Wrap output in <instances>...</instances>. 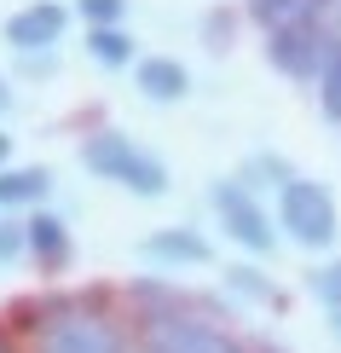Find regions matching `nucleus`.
<instances>
[{
	"instance_id": "f257e3e1",
	"label": "nucleus",
	"mask_w": 341,
	"mask_h": 353,
	"mask_svg": "<svg viewBox=\"0 0 341 353\" xmlns=\"http://www.w3.org/2000/svg\"><path fill=\"white\" fill-rule=\"evenodd\" d=\"M81 163H87V174L116 180V185L139 191V197H162V191H168V168H162L151 151H139L127 134H93L81 145Z\"/></svg>"
},
{
	"instance_id": "f03ea898",
	"label": "nucleus",
	"mask_w": 341,
	"mask_h": 353,
	"mask_svg": "<svg viewBox=\"0 0 341 353\" xmlns=\"http://www.w3.org/2000/svg\"><path fill=\"white\" fill-rule=\"evenodd\" d=\"M278 226L307 249H330L335 243V197L318 180H289L278 191Z\"/></svg>"
},
{
	"instance_id": "7ed1b4c3",
	"label": "nucleus",
	"mask_w": 341,
	"mask_h": 353,
	"mask_svg": "<svg viewBox=\"0 0 341 353\" xmlns=\"http://www.w3.org/2000/svg\"><path fill=\"white\" fill-rule=\"evenodd\" d=\"M145 353H249L237 336H226L209 319H185V313H151L139 330Z\"/></svg>"
},
{
	"instance_id": "20e7f679",
	"label": "nucleus",
	"mask_w": 341,
	"mask_h": 353,
	"mask_svg": "<svg viewBox=\"0 0 341 353\" xmlns=\"http://www.w3.org/2000/svg\"><path fill=\"white\" fill-rule=\"evenodd\" d=\"M341 47L324 29L307 18V23H289V29H272V41H266V58H272L284 76H295V81H324V70H330V58H335Z\"/></svg>"
},
{
	"instance_id": "39448f33",
	"label": "nucleus",
	"mask_w": 341,
	"mask_h": 353,
	"mask_svg": "<svg viewBox=\"0 0 341 353\" xmlns=\"http://www.w3.org/2000/svg\"><path fill=\"white\" fill-rule=\"evenodd\" d=\"M214 209H220L226 232L249 249V255H272L278 232H272V220H266V209H260V203L249 197V191L237 185V180H220V185H214Z\"/></svg>"
},
{
	"instance_id": "423d86ee",
	"label": "nucleus",
	"mask_w": 341,
	"mask_h": 353,
	"mask_svg": "<svg viewBox=\"0 0 341 353\" xmlns=\"http://www.w3.org/2000/svg\"><path fill=\"white\" fill-rule=\"evenodd\" d=\"M41 353H127V336L99 313H70L58 325H47Z\"/></svg>"
},
{
	"instance_id": "0eeeda50",
	"label": "nucleus",
	"mask_w": 341,
	"mask_h": 353,
	"mask_svg": "<svg viewBox=\"0 0 341 353\" xmlns=\"http://www.w3.org/2000/svg\"><path fill=\"white\" fill-rule=\"evenodd\" d=\"M64 6L58 0H35V6H23V12H12L6 18V41L18 52H47L52 41H64Z\"/></svg>"
},
{
	"instance_id": "6e6552de",
	"label": "nucleus",
	"mask_w": 341,
	"mask_h": 353,
	"mask_svg": "<svg viewBox=\"0 0 341 353\" xmlns=\"http://www.w3.org/2000/svg\"><path fill=\"white\" fill-rule=\"evenodd\" d=\"M145 255H151V261H168V267H203L214 249H209V238H203V232L168 226V232H151V238H145Z\"/></svg>"
},
{
	"instance_id": "1a4fd4ad",
	"label": "nucleus",
	"mask_w": 341,
	"mask_h": 353,
	"mask_svg": "<svg viewBox=\"0 0 341 353\" xmlns=\"http://www.w3.org/2000/svg\"><path fill=\"white\" fill-rule=\"evenodd\" d=\"M133 81H139V93H145V99H156V105H168V99H180L185 87H191V76H185L180 58H145Z\"/></svg>"
},
{
	"instance_id": "9d476101",
	"label": "nucleus",
	"mask_w": 341,
	"mask_h": 353,
	"mask_svg": "<svg viewBox=\"0 0 341 353\" xmlns=\"http://www.w3.org/2000/svg\"><path fill=\"white\" fill-rule=\"evenodd\" d=\"M23 238H29V249H35L41 267H64V261H70V232H64L58 214H35Z\"/></svg>"
},
{
	"instance_id": "9b49d317",
	"label": "nucleus",
	"mask_w": 341,
	"mask_h": 353,
	"mask_svg": "<svg viewBox=\"0 0 341 353\" xmlns=\"http://www.w3.org/2000/svg\"><path fill=\"white\" fill-rule=\"evenodd\" d=\"M47 185H52L47 168H12V174H0V209H6V203H41Z\"/></svg>"
},
{
	"instance_id": "f8f14e48",
	"label": "nucleus",
	"mask_w": 341,
	"mask_h": 353,
	"mask_svg": "<svg viewBox=\"0 0 341 353\" xmlns=\"http://www.w3.org/2000/svg\"><path fill=\"white\" fill-rule=\"evenodd\" d=\"M249 6H255V18H260L266 29H289V23H307V18H313L318 0H249Z\"/></svg>"
},
{
	"instance_id": "ddd939ff",
	"label": "nucleus",
	"mask_w": 341,
	"mask_h": 353,
	"mask_svg": "<svg viewBox=\"0 0 341 353\" xmlns=\"http://www.w3.org/2000/svg\"><path fill=\"white\" fill-rule=\"evenodd\" d=\"M307 290L330 307V325H335V336H341V261H330V267H313L307 272Z\"/></svg>"
},
{
	"instance_id": "4468645a",
	"label": "nucleus",
	"mask_w": 341,
	"mask_h": 353,
	"mask_svg": "<svg viewBox=\"0 0 341 353\" xmlns=\"http://www.w3.org/2000/svg\"><path fill=\"white\" fill-rule=\"evenodd\" d=\"M87 52L99 58V64H127L133 58V41L122 29H87Z\"/></svg>"
},
{
	"instance_id": "2eb2a0df",
	"label": "nucleus",
	"mask_w": 341,
	"mask_h": 353,
	"mask_svg": "<svg viewBox=\"0 0 341 353\" xmlns=\"http://www.w3.org/2000/svg\"><path fill=\"white\" fill-rule=\"evenodd\" d=\"M318 99H324V116H335V122H341V52L330 58V70H324V81H318Z\"/></svg>"
},
{
	"instance_id": "dca6fc26",
	"label": "nucleus",
	"mask_w": 341,
	"mask_h": 353,
	"mask_svg": "<svg viewBox=\"0 0 341 353\" xmlns=\"http://www.w3.org/2000/svg\"><path fill=\"white\" fill-rule=\"evenodd\" d=\"M231 290H243V296H255V301H278V290L266 284L255 267H231Z\"/></svg>"
},
{
	"instance_id": "f3484780",
	"label": "nucleus",
	"mask_w": 341,
	"mask_h": 353,
	"mask_svg": "<svg viewBox=\"0 0 341 353\" xmlns=\"http://www.w3.org/2000/svg\"><path fill=\"white\" fill-rule=\"evenodd\" d=\"M122 6H127V0H81V18L93 23V29H116Z\"/></svg>"
},
{
	"instance_id": "a211bd4d",
	"label": "nucleus",
	"mask_w": 341,
	"mask_h": 353,
	"mask_svg": "<svg viewBox=\"0 0 341 353\" xmlns=\"http://www.w3.org/2000/svg\"><path fill=\"white\" fill-rule=\"evenodd\" d=\"M23 243H29L23 232H18V226H6V220H0V261H12V255H18Z\"/></svg>"
},
{
	"instance_id": "6ab92c4d",
	"label": "nucleus",
	"mask_w": 341,
	"mask_h": 353,
	"mask_svg": "<svg viewBox=\"0 0 341 353\" xmlns=\"http://www.w3.org/2000/svg\"><path fill=\"white\" fill-rule=\"evenodd\" d=\"M0 353H18V347H12V336H6V330H0Z\"/></svg>"
},
{
	"instance_id": "aec40b11",
	"label": "nucleus",
	"mask_w": 341,
	"mask_h": 353,
	"mask_svg": "<svg viewBox=\"0 0 341 353\" xmlns=\"http://www.w3.org/2000/svg\"><path fill=\"white\" fill-rule=\"evenodd\" d=\"M6 151H12V139H6V134H0V163H6Z\"/></svg>"
},
{
	"instance_id": "412c9836",
	"label": "nucleus",
	"mask_w": 341,
	"mask_h": 353,
	"mask_svg": "<svg viewBox=\"0 0 341 353\" xmlns=\"http://www.w3.org/2000/svg\"><path fill=\"white\" fill-rule=\"evenodd\" d=\"M6 105H12V93H6V81H0V110H6Z\"/></svg>"
},
{
	"instance_id": "4be33fe9",
	"label": "nucleus",
	"mask_w": 341,
	"mask_h": 353,
	"mask_svg": "<svg viewBox=\"0 0 341 353\" xmlns=\"http://www.w3.org/2000/svg\"><path fill=\"white\" fill-rule=\"evenodd\" d=\"M318 6H324V0H318Z\"/></svg>"
}]
</instances>
